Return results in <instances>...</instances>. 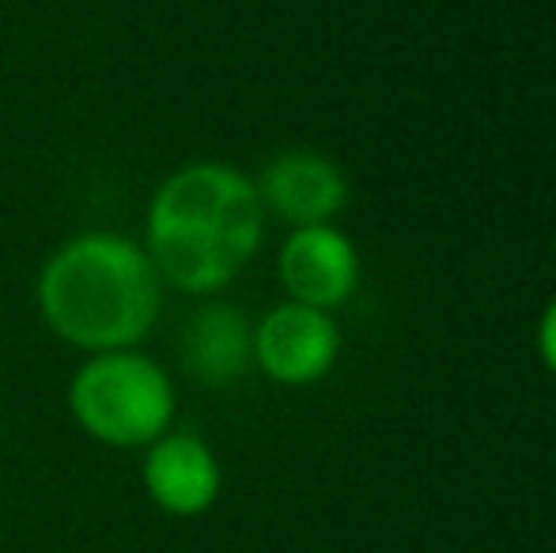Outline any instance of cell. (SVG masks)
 I'll use <instances>...</instances> for the list:
<instances>
[{
    "label": "cell",
    "instance_id": "1",
    "mask_svg": "<svg viewBox=\"0 0 556 553\" xmlns=\"http://www.w3.org/2000/svg\"><path fill=\"white\" fill-rule=\"evenodd\" d=\"M262 239V198L224 163H198L163 183L152 201L148 247L155 269L186 292L227 285Z\"/></svg>",
    "mask_w": 556,
    "mask_h": 553
},
{
    "label": "cell",
    "instance_id": "2",
    "mask_svg": "<svg viewBox=\"0 0 556 553\" xmlns=\"http://www.w3.org/2000/svg\"><path fill=\"white\" fill-rule=\"evenodd\" d=\"M38 296L53 330L84 349L132 345L160 311L152 259L122 236H84L58 251Z\"/></svg>",
    "mask_w": 556,
    "mask_h": 553
},
{
    "label": "cell",
    "instance_id": "3",
    "mask_svg": "<svg viewBox=\"0 0 556 553\" xmlns=\"http://www.w3.org/2000/svg\"><path fill=\"white\" fill-rule=\"evenodd\" d=\"M170 410L175 399L167 376L144 356L106 353L73 384V414L91 436L117 448L155 440L167 428Z\"/></svg>",
    "mask_w": 556,
    "mask_h": 553
},
{
    "label": "cell",
    "instance_id": "4",
    "mask_svg": "<svg viewBox=\"0 0 556 553\" xmlns=\"http://www.w3.org/2000/svg\"><path fill=\"white\" fill-rule=\"evenodd\" d=\"M254 353L280 384H315L337 361V326L323 307L288 303L254 334Z\"/></svg>",
    "mask_w": 556,
    "mask_h": 553
},
{
    "label": "cell",
    "instance_id": "5",
    "mask_svg": "<svg viewBox=\"0 0 556 553\" xmlns=\"http://www.w3.org/2000/svg\"><path fill=\"white\" fill-rule=\"evenodd\" d=\"M280 277L288 292L307 307H337L356 288L359 262L341 231H333L330 224H311L285 243Z\"/></svg>",
    "mask_w": 556,
    "mask_h": 553
},
{
    "label": "cell",
    "instance_id": "6",
    "mask_svg": "<svg viewBox=\"0 0 556 553\" xmlns=\"http://www.w3.org/2000/svg\"><path fill=\"white\" fill-rule=\"evenodd\" d=\"M262 198L285 221L311 228V224H326L333 213H341L344 201H349V186L326 155L285 152L265 167Z\"/></svg>",
    "mask_w": 556,
    "mask_h": 553
},
{
    "label": "cell",
    "instance_id": "7",
    "mask_svg": "<svg viewBox=\"0 0 556 553\" xmlns=\"http://www.w3.org/2000/svg\"><path fill=\"white\" fill-rule=\"evenodd\" d=\"M144 481L160 508L175 516H198L216 501L220 466L198 436H170L152 448L144 463Z\"/></svg>",
    "mask_w": 556,
    "mask_h": 553
},
{
    "label": "cell",
    "instance_id": "8",
    "mask_svg": "<svg viewBox=\"0 0 556 553\" xmlns=\"http://www.w3.org/2000/svg\"><path fill=\"white\" fill-rule=\"evenodd\" d=\"M182 364L205 387H231L250 364V330L235 307H205L182 330Z\"/></svg>",
    "mask_w": 556,
    "mask_h": 553
},
{
    "label": "cell",
    "instance_id": "9",
    "mask_svg": "<svg viewBox=\"0 0 556 553\" xmlns=\"http://www.w3.org/2000/svg\"><path fill=\"white\" fill-rule=\"evenodd\" d=\"M538 345H542V356L545 364L556 372V300L549 303V311H545L542 318V330H538Z\"/></svg>",
    "mask_w": 556,
    "mask_h": 553
}]
</instances>
